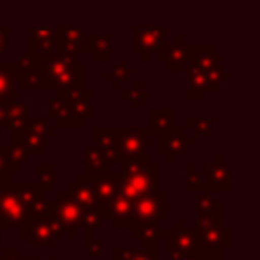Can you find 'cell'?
I'll use <instances>...</instances> for the list:
<instances>
[{"label":"cell","mask_w":260,"mask_h":260,"mask_svg":"<svg viewBox=\"0 0 260 260\" xmlns=\"http://www.w3.org/2000/svg\"><path fill=\"white\" fill-rule=\"evenodd\" d=\"M37 183L47 191H57V165L55 162H41L37 165Z\"/></svg>","instance_id":"d590c367"},{"label":"cell","mask_w":260,"mask_h":260,"mask_svg":"<svg viewBox=\"0 0 260 260\" xmlns=\"http://www.w3.org/2000/svg\"><path fill=\"white\" fill-rule=\"evenodd\" d=\"M75 179H79V181H83V183H87V185L91 187V191H93V195H95L98 205L102 207V211H104V207H106L116 195H120L118 177H116L114 171H112V173H106V175H85V173H77ZM104 217H106V215H104Z\"/></svg>","instance_id":"9a60e30c"},{"label":"cell","mask_w":260,"mask_h":260,"mask_svg":"<svg viewBox=\"0 0 260 260\" xmlns=\"http://www.w3.org/2000/svg\"><path fill=\"white\" fill-rule=\"evenodd\" d=\"M228 79H232V73L223 71V67L205 71V87H207V91H219Z\"/></svg>","instance_id":"f35d334b"},{"label":"cell","mask_w":260,"mask_h":260,"mask_svg":"<svg viewBox=\"0 0 260 260\" xmlns=\"http://www.w3.org/2000/svg\"><path fill=\"white\" fill-rule=\"evenodd\" d=\"M189 63L197 65L203 71H211V69L221 67L223 57H221V53H217L213 49V45H193L191 43V61Z\"/></svg>","instance_id":"484cf974"},{"label":"cell","mask_w":260,"mask_h":260,"mask_svg":"<svg viewBox=\"0 0 260 260\" xmlns=\"http://www.w3.org/2000/svg\"><path fill=\"white\" fill-rule=\"evenodd\" d=\"M154 55L169 71H185L191 61V43H187V37L177 35L175 43H165Z\"/></svg>","instance_id":"5bb4252c"},{"label":"cell","mask_w":260,"mask_h":260,"mask_svg":"<svg viewBox=\"0 0 260 260\" xmlns=\"http://www.w3.org/2000/svg\"><path fill=\"white\" fill-rule=\"evenodd\" d=\"M110 65L112 67L108 71H104L102 79L104 81H110V87L112 89L120 91L124 87V83H128L132 79V67L128 63H124V61H112Z\"/></svg>","instance_id":"4dcf8cb0"},{"label":"cell","mask_w":260,"mask_h":260,"mask_svg":"<svg viewBox=\"0 0 260 260\" xmlns=\"http://www.w3.org/2000/svg\"><path fill=\"white\" fill-rule=\"evenodd\" d=\"M213 126H215V120L213 118H193V116H189V118H185V124H183V128L191 134V136H209L211 134V130H213Z\"/></svg>","instance_id":"8d00e7d4"},{"label":"cell","mask_w":260,"mask_h":260,"mask_svg":"<svg viewBox=\"0 0 260 260\" xmlns=\"http://www.w3.org/2000/svg\"><path fill=\"white\" fill-rule=\"evenodd\" d=\"M120 98L122 100H126V102H130V106L134 108V110H138L140 108V104L144 102V100H148L150 98V91L148 89H144L142 85H140V81L138 79H130L128 83H124V87L120 89Z\"/></svg>","instance_id":"d6a6232c"},{"label":"cell","mask_w":260,"mask_h":260,"mask_svg":"<svg viewBox=\"0 0 260 260\" xmlns=\"http://www.w3.org/2000/svg\"><path fill=\"white\" fill-rule=\"evenodd\" d=\"M18 234L22 240H28L30 248H55L59 242V236L49 221L47 215L43 217H26L18 225Z\"/></svg>","instance_id":"52a82bcc"},{"label":"cell","mask_w":260,"mask_h":260,"mask_svg":"<svg viewBox=\"0 0 260 260\" xmlns=\"http://www.w3.org/2000/svg\"><path fill=\"white\" fill-rule=\"evenodd\" d=\"M223 205L211 193H195V217H221Z\"/></svg>","instance_id":"1f68e13d"},{"label":"cell","mask_w":260,"mask_h":260,"mask_svg":"<svg viewBox=\"0 0 260 260\" xmlns=\"http://www.w3.org/2000/svg\"><path fill=\"white\" fill-rule=\"evenodd\" d=\"M28 118H30L28 116V104L22 102V100L0 106V126H2V130L8 128L10 132H18V130L24 128Z\"/></svg>","instance_id":"ffe728a7"},{"label":"cell","mask_w":260,"mask_h":260,"mask_svg":"<svg viewBox=\"0 0 260 260\" xmlns=\"http://www.w3.org/2000/svg\"><path fill=\"white\" fill-rule=\"evenodd\" d=\"M195 240L199 248L205 250H223L232 248V230L223 225L221 217H197L195 219Z\"/></svg>","instance_id":"5b68a950"},{"label":"cell","mask_w":260,"mask_h":260,"mask_svg":"<svg viewBox=\"0 0 260 260\" xmlns=\"http://www.w3.org/2000/svg\"><path fill=\"white\" fill-rule=\"evenodd\" d=\"M185 73H187V91H185V98L187 100H203L205 93H207V87H205V71L199 69L193 63H189L185 67Z\"/></svg>","instance_id":"83f0119b"},{"label":"cell","mask_w":260,"mask_h":260,"mask_svg":"<svg viewBox=\"0 0 260 260\" xmlns=\"http://www.w3.org/2000/svg\"><path fill=\"white\" fill-rule=\"evenodd\" d=\"M10 35H12V28H10V26H0V59H2V57L6 55V51H8Z\"/></svg>","instance_id":"b9f144b4"},{"label":"cell","mask_w":260,"mask_h":260,"mask_svg":"<svg viewBox=\"0 0 260 260\" xmlns=\"http://www.w3.org/2000/svg\"><path fill=\"white\" fill-rule=\"evenodd\" d=\"M20 100L18 69L14 61H0V106Z\"/></svg>","instance_id":"d6986e66"},{"label":"cell","mask_w":260,"mask_h":260,"mask_svg":"<svg viewBox=\"0 0 260 260\" xmlns=\"http://www.w3.org/2000/svg\"><path fill=\"white\" fill-rule=\"evenodd\" d=\"M148 138L146 128H128L118 126V142H120V167L128 165H148Z\"/></svg>","instance_id":"3957f363"},{"label":"cell","mask_w":260,"mask_h":260,"mask_svg":"<svg viewBox=\"0 0 260 260\" xmlns=\"http://www.w3.org/2000/svg\"><path fill=\"white\" fill-rule=\"evenodd\" d=\"M195 260H223V254H221V250H205V248H199Z\"/></svg>","instance_id":"7bdbcfd3"},{"label":"cell","mask_w":260,"mask_h":260,"mask_svg":"<svg viewBox=\"0 0 260 260\" xmlns=\"http://www.w3.org/2000/svg\"><path fill=\"white\" fill-rule=\"evenodd\" d=\"M83 248H85V254L89 258H100L104 254V242L98 240L93 236V232H85L83 230Z\"/></svg>","instance_id":"ab89813d"},{"label":"cell","mask_w":260,"mask_h":260,"mask_svg":"<svg viewBox=\"0 0 260 260\" xmlns=\"http://www.w3.org/2000/svg\"><path fill=\"white\" fill-rule=\"evenodd\" d=\"M201 179L203 185L207 189V193H230L234 187L232 183V171L230 165L223 160L221 154H215L211 162H207L201 171Z\"/></svg>","instance_id":"30bf717a"},{"label":"cell","mask_w":260,"mask_h":260,"mask_svg":"<svg viewBox=\"0 0 260 260\" xmlns=\"http://www.w3.org/2000/svg\"><path fill=\"white\" fill-rule=\"evenodd\" d=\"M112 260H158V242L140 246H116L112 248Z\"/></svg>","instance_id":"d4e9b609"},{"label":"cell","mask_w":260,"mask_h":260,"mask_svg":"<svg viewBox=\"0 0 260 260\" xmlns=\"http://www.w3.org/2000/svg\"><path fill=\"white\" fill-rule=\"evenodd\" d=\"M116 177H118L120 195H124L130 201H136L158 189V165L156 162L122 167L116 173Z\"/></svg>","instance_id":"7a4b0ae2"},{"label":"cell","mask_w":260,"mask_h":260,"mask_svg":"<svg viewBox=\"0 0 260 260\" xmlns=\"http://www.w3.org/2000/svg\"><path fill=\"white\" fill-rule=\"evenodd\" d=\"M167 199H169V193L156 189V191L132 201L134 203V219L140 223H158L160 225V221H165L169 217Z\"/></svg>","instance_id":"9c48e42d"},{"label":"cell","mask_w":260,"mask_h":260,"mask_svg":"<svg viewBox=\"0 0 260 260\" xmlns=\"http://www.w3.org/2000/svg\"><path fill=\"white\" fill-rule=\"evenodd\" d=\"M0 246H2V230H0Z\"/></svg>","instance_id":"7dc6e473"},{"label":"cell","mask_w":260,"mask_h":260,"mask_svg":"<svg viewBox=\"0 0 260 260\" xmlns=\"http://www.w3.org/2000/svg\"><path fill=\"white\" fill-rule=\"evenodd\" d=\"M65 193H67V195L77 203V207H79L81 211L102 209V207L98 205V199H95V195H93L91 187H89L87 183H83V181L75 179V177L65 185Z\"/></svg>","instance_id":"cb8c5ba5"},{"label":"cell","mask_w":260,"mask_h":260,"mask_svg":"<svg viewBox=\"0 0 260 260\" xmlns=\"http://www.w3.org/2000/svg\"><path fill=\"white\" fill-rule=\"evenodd\" d=\"M0 132H2V126H0Z\"/></svg>","instance_id":"c3c4849f"},{"label":"cell","mask_w":260,"mask_h":260,"mask_svg":"<svg viewBox=\"0 0 260 260\" xmlns=\"http://www.w3.org/2000/svg\"><path fill=\"white\" fill-rule=\"evenodd\" d=\"M160 225L158 223H140L134 221L130 225V234L132 238H136L140 244H156L160 240Z\"/></svg>","instance_id":"836d02e7"},{"label":"cell","mask_w":260,"mask_h":260,"mask_svg":"<svg viewBox=\"0 0 260 260\" xmlns=\"http://www.w3.org/2000/svg\"><path fill=\"white\" fill-rule=\"evenodd\" d=\"M158 138V154L160 156H165L167 158V162L169 165H177L179 162V158L187 152V148L189 146H195V142H197V138L195 136H191L183 126H173L171 130H167V132H162L160 136H156Z\"/></svg>","instance_id":"ba28073f"},{"label":"cell","mask_w":260,"mask_h":260,"mask_svg":"<svg viewBox=\"0 0 260 260\" xmlns=\"http://www.w3.org/2000/svg\"><path fill=\"white\" fill-rule=\"evenodd\" d=\"M26 219V209L22 201L18 199L16 191L8 183L0 191V230H12L18 228Z\"/></svg>","instance_id":"4fadbf2b"},{"label":"cell","mask_w":260,"mask_h":260,"mask_svg":"<svg viewBox=\"0 0 260 260\" xmlns=\"http://www.w3.org/2000/svg\"><path fill=\"white\" fill-rule=\"evenodd\" d=\"M8 183H10V181H2V179H0V191H2V189H4Z\"/></svg>","instance_id":"bcb514c9"},{"label":"cell","mask_w":260,"mask_h":260,"mask_svg":"<svg viewBox=\"0 0 260 260\" xmlns=\"http://www.w3.org/2000/svg\"><path fill=\"white\" fill-rule=\"evenodd\" d=\"M4 146V156H6V165H8V171H10V175H14V173H18L20 171V167L24 165V162H28L30 160V154L22 148V146H18V144H2Z\"/></svg>","instance_id":"e575fe53"},{"label":"cell","mask_w":260,"mask_h":260,"mask_svg":"<svg viewBox=\"0 0 260 260\" xmlns=\"http://www.w3.org/2000/svg\"><path fill=\"white\" fill-rule=\"evenodd\" d=\"M28 53L37 57L55 53V26H32L28 30Z\"/></svg>","instance_id":"44dd1931"},{"label":"cell","mask_w":260,"mask_h":260,"mask_svg":"<svg viewBox=\"0 0 260 260\" xmlns=\"http://www.w3.org/2000/svg\"><path fill=\"white\" fill-rule=\"evenodd\" d=\"M185 191L187 193H207L203 179H201V171H197V167L193 162L185 165Z\"/></svg>","instance_id":"74e56055"},{"label":"cell","mask_w":260,"mask_h":260,"mask_svg":"<svg viewBox=\"0 0 260 260\" xmlns=\"http://www.w3.org/2000/svg\"><path fill=\"white\" fill-rule=\"evenodd\" d=\"M191 260H195V258H191Z\"/></svg>","instance_id":"681fc988"},{"label":"cell","mask_w":260,"mask_h":260,"mask_svg":"<svg viewBox=\"0 0 260 260\" xmlns=\"http://www.w3.org/2000/svg\"><path fill=\"white\" fill-rule=\"evenodd\" d=\"M10 171H8V165H6V156H4V146L0 144V179L2 181H10Z\"/></svg>","instance_id":"ee69618b"},{"label":"cell","mask_w":260,"mask_h":260,"mask_svg":"<svg viewBox=\"0 0 260 260\" xmlns=\"http://www.w3.org/2000/svg\"><path fill=\"white\" fill-rule=\"evenodd\" d=\"M114 167L108 165V160L100 154V150L91 144L83 150V171L85 175H106V173H112Z\"/></svg>","instance_id":"f1b7e54d"},{"label":"cell","mask_w":260,"mask_h":260,"mask_svg":"<svg viewBox=\"0 0 260 260\" xmlns=\"http://www.w3.org/2000/svg\"><path fill=\"white\" fill-rule=\"evenodd\" d=\"M47 140H49L47 136H43V134L30 130L28 126H24V128L18 130V132H10V142H12V144L22 146L28 154H37V156L47 154Z\"/></svg>","instance_id":"7402d4cb"},{"label":"cell","mask_w":260,"mask_h":260,"mask_svg":"<svg viewBox=\"0 0 260 260\" xmlns=\"http://www.w3.org/2000/svg\"><path fill=\"white\" fill-rule=\"evenodd\" d=\"M160 238H167V258L169 260H191L199 252L195 232L183 219H179L175 223V228H171V230L162 228Z\"/></svg>","instance_id":"277c9868"},{"label":"cell","mask_w":260,"mask_h":260,"mask_svg":"<svg viewBox=\"0 0 260 260\" xmlns=\"http://www.w3.org/2000/svg\"><path fill=\"white\" fill-rule=\"evenodd\" d=\"M39 73L43 91L53 89L55 93H71L85 89V65L81 59H73L61 53L39 57Z\"/></svg>","instance_id":"6da1fadb"},{"label":"cell","mask_w":260,"mask_h":260,"mask_svg":"<svg viewBox=\"0 0 260 260\" xmlns=\"http://www.w3.org/2000/svg\"><path fill=\"white\" fill-rule=\"evenodd\" d=\"M71 114V118L75 122H79L81 126H85V120H89L93 116V108H91V100H93V91L91 89H79V91H71V93H59Z\"/></svg>","instance_id":"ac0fdd59"},{"label":"cell","mask_w":260,"mask_h":260,"mask_svg":"<svg viewBox=\"0 0 260 260\" xmlns=\"http://www.w3.org/2000/svg\"><path fill=\"white\" fill-rule=\"evenodd\" d=\"M112 41L110 35H87V53L95 63H112Z\"/></svg>","instance_id":"4316f807"},{"label":"cell","mask_w":260,"mask_h":260,"mask_svg":"<svg viewBox=\"0 0 260 260\" xmlns=\"http://www.w3.org/2000/svg\"><path fill=\"white\" fill-rule=\"evenodd\" d=\"M55 201H53V211L57 215V219L61 221V225L65 228V234L69 240H73L77 236V232L81 230V217L83 211L77 207V203L65 193V191H55Z\"/></svg>","instance_id":"8fae6325"},{"label":"cell","mask_w":260,"mask_h":260,"mask_svg":"<svg viewBox=\"0 0 260 260\" xmlns=\"http://www.w3.org/2000/svg\"><path fill=\"white\" fill-rule=\"evenodd\" d=\"M26 260H57V258H55L53 254H51V256L47 254V256H30V258H26Z\"/></svg>","instance_id":"f6af8a7d"},{"label":"cell","mask_w":260,"mask_h":260,"mask_svg":"<svg viewBox=\"0 0 260 260\" xmlns=\"http://www.w3.org/2000/svg\"><path fill=\"white\" fill-rule=\"evenodd\" d=\"M104 215L116 230H130V225L136 221L134 219V203L130 199H126L124 195H116L104 207Z\"/></svg>","instance_id":"e0dca14e"},{"label":"cell","mask_w":260,"mask_h":260,"mask_svg":"<svg viewBox=\"0 0 260 260\" xmlns=\"http://www.w3.org/2000/svg\"><path fill=\"white\" fill-rule=\"evenodd\" d=\"M177 126V110L175 108H150L148 110V122L146 132L150 136H160L162 132Z\"/></svg>","instance_id":"603a6c76"},{"label":"cell","mask_w":260,"mask_h":260,"mask_svg":"<svg viewBox=\"0 0 260 260\" xmlns=\"http://www.w3.org/2000/svg\"><path fill=\"white\" fill-rule=\"evenodd\" d=\"M93 146L108 160L110 167L120 165V142L118 126H95L93 128Z\"/></svg>","instance_id":"2e32d148"},{"label":"cell","mask_w":260,"mask_h":260,"mask_svg":"<svg viewBox=\"0 0 260 260\" xmlns=\"http://www.w3.org/2000/svg\"><path fill=\"white\" fill-rule=\"evenodd\" d=\"M0 260H26V256H22L14 246H0Z\"/></svg>","instance_id":"60d3db41"},{"label":"cell","mask_w":260,"mask_h":260,"mask_svg":"<svg viewBox=\"0 0 260 260\" xmlns=\"http://www.w3.org/2000/svg\"><path fill=\"white\" fill-rule=\"evenodd\" d=\"M10 185H12V189L16 191V195H18V199L22 201V205H24L26 211H28L37 201L49 197V193H47L37 181H35V183H10Z\"/></svg>","instance_id":"f546056e"},{"label":"cell","mask_w":260,"mask_h":260,"mask_svg":"<svg viewBox=\"0 0 260 260\" xmlns=\"http://www.w3.org/2000/svg\"><path fill=\"white\" fill-rule=\"evenodd\" d=\"M169 37L167 26H132L130 28V51L140 57V63H146Z\"/></svg>","instance_id":"8992f818"},{"label":"cell","mask_w":260,"mask_h":260,"mask_svg":"<svg viewBox=\"0 0 260 260\" xmlns=\"http://www.w3.org/2000/svg\"><path fill=\"white\" fill-rule=\"evenodd\" d=\"M55 51L77 59L87 53V32L79 26H55Z\"/></svg>","instance_id":"7c38bea8"}]
</instances>
